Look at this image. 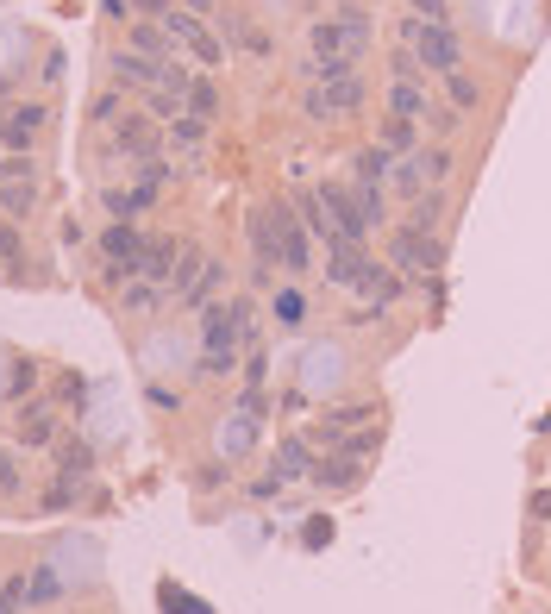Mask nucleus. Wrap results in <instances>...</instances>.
Returning a JSON list of instances; mask_svg holds the SVG:
<instances>
[{"label":"nucleus","instance_id":"obj_37","mask_svg":"<svg viewBox=\"0 0 551 614\" xmlns=\"http://www.w3.org/2000/svg\"><path fill=\"white\" fill-rule=\"evenodd\" d=\"M0 489H19V470H13V458L0 452Z\"/></svg>","mask_w":551,"mask_h":614},{"label":"nucleus","instance_id":"obj_31","mask_svg":"<svg viewBox=\"0 0 551 614\" xmlns=\"http://www.w3.org/2000/svg\"><path fill=\"white\" fill-rule=\"evenodd\" d=\"M170 138H176V145H201V138H207V126L195 120V113H182V120H170Z\"/></svg>","mask_w":551,"mask_h":614},{"label":"nucleus","instance_id":"obj_33","mask_svg":"<svg viewBox=\"0 0 551 614\" xmlns=\"http://www.w3.org/2000/svg\"><path fill=\"white\" fill-rule=\"evenodd\" d=\"M19 257H26V251H19V232H13V226H0V270H13Z\"/></svg>","mask_w":551,"mask_h":614},{"label":"nucleus","instance_id":"obj_11","mask_svg":"<svg viewBox=\"0 0 551 614\" xmlns=\"http://www.w3.org/2000/svg\"><path fill=\"white\" fill-rule=\"evenodd\" d=\"M38 126H44V107H19V113H7V126H0V145L26 151L32 138H38Z\"/></svg>","mask_w":551,"mask_h":614},{"label":"nucleus","instance_id":"obj_1","mask_svg":"<svg viewBox=\"0 0 551 614\" xmlns=\"http://www.w3.org/2000/svg\"><path fill=\"white\" fill-rule=\"evenodd\" d=\"M364 44H370V13H364V7H339L332 19H314V26H307V51H314L307 82L351 76V63H357Z\"/></svg>","mask_w":551,"mask_h":614},{"label":"nucleus","instance_id":"obj_35","mask_svg":"<svg viewBox=\"0 0 551 614\" xmlns=\"http://www.w3.org/2000/svg\"><path fill=\"white\" fill-rule=\"evenodd\" d=\"M526 508H533V521H545V514H551V489H533V502H526Z\"/></svg>","mask_w":551,"mask_h":614},{"label":"nucleus","instance_id":"obj_2","mask_svg":"<svg viewBox=\"0 0 551 614\" xmlns=\"http://www.w3.org/2000/svg\"><path fill=\"white\" fill-rule=\"evenodd\" d=\"M401 44L414 51L420 69H439V76H451V69H464V38L458 26H439V19H401Z\"/></svg>","mask_w":551,"mask_h":614},{"label":"nucleus","instance_id":"obj_16","mask_svg":"<svg viewBox=\"0 0 551 614\" xmlns=\"http://www.w3.org/2000/svg\"><path fill=\"white\" fill-rule=\"evenodd\" d=\"M276 477H282V483H295V477H314V445L289 439V445L276 452Z\"/></svg>","mask_w":551,"mask_h":614},{"label":"nucleus","instance_id":"obj_17","mask_svg":"<svg viewBox=\"0 0 551 614\" xmlns=\"http://www.w3.org/2000/svg\"><path fill=\"white\" fill-rule=\"evenodd\" d=\"M389 113H401V120H426V94H420V82L395 76V82H389Z\"/></svg>","mask_w":551,"mask_h":614},{"label":"nucleus","instance_id":"obj_7","mask_svg":"<svg viewBox=\"0 0 551 614\" xmlns=\"http://www.w3.org/2000/svg\"><path fill=\"white\" fill-rule=\"evenodd\" d=\"M157 113L145 107V113H119V120H113V151H126V157H138V163H145V157H157Z\"/></svg>","mask_w":551,"mask_h":614},{"label":"nucleus","instance_id":"obj_8","mask_svg":"<svg viewBox=\"0 0 551 614\" xmlns=\"http://www.w3.org/2000/svg\"><path fill=\"white\" fill-rule=\"evenodd\" d=\"M395 270H439V245H433V232L401 226V232H395Z\"/></svg>","mask_w":551,"mask_h":614},{"label":"nucleus","instance_id":"obj_6","mask_svg":"<svg viewBox=\"0 0 551 614\" xmlns=\"http://www.w3.org/2000/svg\"><path fill=\"white\" fill-rule=\"evenodd\" d=\"M145 251V232H138L132 220H113L101 232V257H107V282H126L132 276V257Z\"/></svg>","mask_w":551,"mask_h":614},{"label":"nucleus","instance_id":"obj_27","mask_svg":"<svg viewBox=\"0 0 551 614\" xmlns=\"http://www.w3.org/2000/svg\"><path fill=\"white\" fill-rule=\"evenodd\" d=\"M276 320H282V326H301V320H307V295H301V289H282V295H276Z\"/></svg>","mask_w":551,"mask_h":614},{"label":"nucleus","instance_id":"obj_18","mask_svg":"<svg viewBox=\"0 0 551 614\" xmlns=\"http://www.w3.org/2000/svg\"><path fill=\"white\" fill-rule=\"evenodd\" d=\"M170 32H163V26H132V44H126V51H138V57H151V63H163V57H170Z\"/></svg>","mask_w":551,"mask_h":614},{"label":"nucleus","instance_id":"obj_36","mask_svg":"<svg viewBox=\"0 0 551 614\" xmlns=\"http://www.w3.org/2000/svg\"><path fill=\"white\" fill-rule=\"evenodd\" d=\"M414 7H420V19H439L445 26V0H414Z\"/></svg>","mask_w":551,"mask_h":614},{"label":"nucleus","instance_id":"obj_12","mask_svg":"<svg viewBox=\"0 0 551 614\" xmlns=\"http://www.w3.org/2000/svg\"><path fill=\"white\" fill-rule=\"evenodd\" d=\"M389 176H395V157L382 151V145H370V151L351 157V182H370V188H376V182H389Z\"/></svg>","mask_w":551,"mask_h":614},{"label":"nucleus","instance_id":"obj_29","mask_svg":"<svg viewBox=\"0 0 551 614\" xmlns=\"http://www.w3.org/2000/svg\"><path fill=\"white\" fill-rule=\"evenodd\" d=\"M26 583H32L26 571H13L7 583H0V614H19V602H26Z\"/></svg>","mask_w":551,"mask_h":614},{"label":"nucleus","instance_id":"obj_14","mask_svg":"<svg viewBox=\"0 0 551 614\" xmlns=\"http://www.w3.org/2000/svg\"><path fill=\"white\" fill-rule=\"evenodd\" d=\"M364 270H370V257L364 251H357V245H339V251H332V282H339V289H357V282H364Z\"/></svg>","mask_w":551,"mask_h":614},{"label":"nucleus","instance_id":"obj_13","mask_svg":"<svg viewBox=\"0 0 551 614\" xmlns=\"http://www.w3.org/2000/svg\"><path fill=\"white\" fill-rule=\"evenodd\" d=\"M295 214L307 220V232H320V239H332V245H339V226H332V214H326V201H320V188H301Z\"/></svg>","mask_w":551,"mask_h":614},{"label":"nucleus","instance_id":"obj_15","mask_svg":"<svg viewBox=\"0 0 551 614\" xmlns=\"http://www.w3.org/2000/svg\"><path fill=\"white\" fill-rule=\"evenodd\" d=\"M314 477L326 489H351L357 477H364V452H339V458H326V470H314Z\"/></svg>","mask_w":551,"mask_h":614},{"label":"nucleus","instance_id":"obj_34","mask_svg":"<svg viewBox=\"0 0 551 614\" xmlns=\"http://www.w3.org/2000/svg\"><path fill=\"white\" fill-rule=\"evenodd\" d=\"M0 182H32V163L26 157H0Z\"/></svg>","mask_w":551,"mask_h":614},{"label":"nucleus","instance_id":"obj_21","mask_svg":"<svg viewBox=\"0 0 551 614\" xmlns=\"http://www.w3.org/2000/svg\"><path fill=\"white\" fill-rule=\"evenodd\" d=\"M445 94H451V107H458V113H470L476 101H483V88H476L470 69H451V76H445Z\"/></svg>","mask_w":551,"mask_h":614},{"label":"nucleus","instance_id":"obj_26","mask_svg":"<svg viewBox=\"0 0 551 614\" xmlns=\"http://www.w3.org/2000/svg\"><path fill=\"white\" fill-rule=\"evenodd\" d=\"M357 289H364L370 301H389V295L401 289V276H389V270H382V264H370V270H364V282H357Z\"/></svg>","mask_w":551,"mask_h":614},{"label":"nucleus","instance_id":"obj_23","mask_svg":"<svg viewBox=\"0 0 551 614\" xmlns=\"http://www.w3.org/2000/svg\"><path fill=\"white\" fill-rule=\"evenodd\" d=\"M26 596H32L38 608H51V602L63 596V577L51 571V564H38V571H32V583H26Z\"/></svg>","mask_w":551,"mask_h":614},{"label":"nucleus","instance_id":"obj_22","mask_svg":"<svg viewBox=\"0 0 551 614\" xmlns=\"http://www.w3.org/2000/svg\"><path fill=\"white\" fill-rule=\"evenodd\" d=\"M220 32H226V38L238 44V51H257V57L270 51V32H257V26H245V19H220Z\"/></svg>","mask_w":551,"mask_h":614},{"label":"nucleus","instance_id":"obj_20","mask_svg":"<svg viewBox=\"0 0 551 614\" xmlns=\"http://www.w3.org/2000/svg\"><path fill=\"white\" fill-rule=\"evenodd\" d=\"M414 126H420V120H401V113H389V120H382V151H389V157L401 151V157H407V151H414Z\"/></svg>","mask_w":551,"mask_h":614},{"label":"nucleus","instance_id":"obj_30","mask_svg":"<svg viewBox=\"0 0 551 614\" xmlns=\"http://www.w3.org/2000/svg\"><path fill=\"white\" fill-rule=\"evenodd\" d=\"M163 608H170V614H213L207 602H195V596H182L176 583H163Z\"/></svg>","mask_w":551,"mask_h":614},{"label":"nucleus","instance_id":"obj_3","mask_svg":"<svg viewBox=\"0 0 551 614\" xmlns=\"http://www.w3.org/2000/svg\"><path fill=\"white\" fill-rule=\"evenodd\" d=\"M364 107V76H326V82H307V120H345V113Z\"/></svg>","mask_w":551,"mask_h":614},{"label":"nucleus","instance_id":"obj_19","mask_svg":"<svg viewBox=\"0 0 551 614\" xmlns=\"http://www.w3.org/2000/svg\"><path fill=\"white\" fill-rule=\"evenodd\" d=\"M351 207H357V220H364V232L389 214V201H382V188H370V182H351Z\"/></svg>","mask_w":551,"mask_h":614},{"label":"nucleus","instance_id":"obj_24","mask_svg":"<svg viewBox=\"0 0 551 614\" xmlns=\"http://www.w3.org/2000/svg\"><path fill=\"white\" fill-rule=\"evenodd\" d=\"M188 113H195L201 126L213 120V113H220V94H213V82H207V76H195V88H188Z\"/></svg>","mask_w":551,"mask_h":614},{"label":"nucleus","instance_id":"obj_9","mask_svg":"<svg viewBox=\"0 0 551 614\" xmlns=\"http://www.w3.org/2000/svg\"><path fill=\"white\" fill-rule=\"evenodd\" d=\"M182 264V245L176 239H145V251L132 257V276H145V282H170Z\"/></svg>","mask_w":551,"mask_h":614},{"label":"nucleus","instance_id":"obj_10","mask_svg":"<svg viewBox=\"0 0 551 614\" xmlns=\"http://www.w3.org/2000/svg\"><path fill=\"white\" fill-rule=\"evenodd\" d=\"M113 76H119V88H157V76H163V63H151V57H138V51H113Z\"/></svg>","mask_w":551,"mask_h":614},{"label":"nucleus","instance_id":"obj_28","mask_svg":"<svg viewBox=\"0 0 551 614\" xmlns=\"http://www.w3.org/2000/svg\"><path fill=\"white\" fill-rule=\"evenodd\" d=\"M414 170H420V182H445V176H451V157H445V151H420Z\"/></svg>","mask_w":551,"mask_h":614},{"label":"nucleus","instance_id":"obj_4","mask_svg":"<svg viewBox=\"0 0 551 614\" xmlns=\"http://www.w3.org/2000/svg\"><path fill=\"white\" fill-rule=\"evenodd\" d=\"M232 345H238L232 307H207V314H201V370L207 376H226L232 370Z\"/></svg>","mask_w":551,"mask_h":614},{"label":"nucleus","instance_id":"obj_32","mask_svg":"<svg viewBox=\"0 0 551 614\" xmlns=\"http://www.w3.org/2000/svg\"><path fill=\"white\" fill-rule=\"evenodd\" d=\"M51 433H57V420L44 414V408H32V414H26V439H32V445H44Z\"/></svg>","mask_w":551,"mask_h":614},{"label":"nucleus","instance_id":"obj_25","mask_svg":"<svg viewBox=\"0 0 551 614\" xmlns=\"http://www.w3.org/2000/svg\"><path fill=\"white\" fill-rule=\"evenodd\" d=\"M32 201H38V188H32V182H0V214H13V220H19Z\"/></svg>","mask_w":551,"mask_h":614},{"label":"nucleus","instance_id":"obj_5","mask_svg":"<svg viewBox=\"0 0 551 614\" xmlns=\"http://www.w3.org/2000/svg\"><path fill=\"white\" fill-rule=\"evenodd\" d=\"M163 32H170L176 44H188V51H195L201 57V69H220V38H213L207 32V19L201 13H188V7H163Z\"/></svg>","mask_w":551,"mask_h":614}]
</instances>
